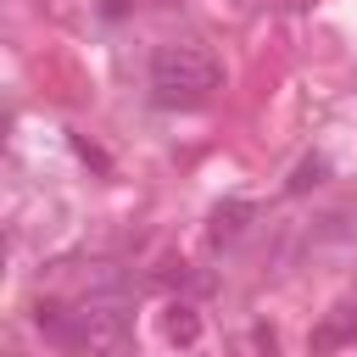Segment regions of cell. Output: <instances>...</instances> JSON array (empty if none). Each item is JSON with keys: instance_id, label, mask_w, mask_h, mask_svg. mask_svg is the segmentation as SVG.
<instances>
[{"instance_id": "3957f363", "label": "cell", "mask_w": 357, "mask_h": 357, "mask_svg": "<svg viewBox=\"0 0 357 357\" xmlns=\"http://www.w3.org/2000/svg\"><path fill=\"white\" fill-rule=\"evenodd\" d=\"M251 218H257V206H251V201H229V206H218V212H212V240H218V245L240 240Z\"/></svg>"}, {"instance_id": "7a4b0ae2", "label": "cell", "mask_w": 357, "mask_h": 357, "mask_svg": "<svg viewBox=\"0 0 357 357\" xmlns=\"http://www.w3.org/2000/svg\"><path fill=\"white\" fill-rule=\"evenodd\" d=\"M39 329L56 340V346H73V351H89V357H100V351H112V346H123V335H128V318L117 312V307H39Z\"/></svg>"}, {"instance_id": "5b68a950", "label": "cell", "mask_w": 357, "mask_h": 357, "mask_svg": "<svg viewBox=\"0 0 357 357\" xmlns=\"http://www.w3.org/2000/svg\"><path fill=\"white\" fill-rule=\"evenodd\" d=\"M318 178H324V162H318V156H307V162H301V167H296V178H290V190H296V195H301V190H312V184H318Z\"/></svg>"}, {"instance_id": "277c9868", "label": "cell", "mask_w": 357, "mask_h": 357, "mask_svg": "<svg viewBox=\"0 0 357 357\" xmlns=\"http://www.w3.org/2000/svg\"><path fill=\"white\" fill-rule=\"evenodd\" d=\"M167 340L173 346H195L201 340V318H195V307H167Z\"/></svg>"}, {"instance_id": "8992f818", "label": "cell", "mask_w": 357, "mask_h": 357, "mask_svg": "<svg viewBox=\"0 0 357 357\" xmlns=\"http://www.w3.org/2000/svg\"><path fill=\"white\" fill-rule=\"evenodd\" d=\"M351 324H357V312H351V307H340V318H335V324H329V329L318 335V346H335L340 335H351Z\"/></svg>"}, {"instance_id": "6da1fadb", "label": "cell", "mask_w": 357, "mask_h": 357, "mask_svg": "<svg viewBox=\"0 0 357 357\" xmlns=\"http://www.w3.org/2000/svg\"><path fill=\"white\" fill-rule=\"evenodd\" d=\"M223 84V67L206 45H162L151 56V89L162 106H201Z\"/></svg>"}]
</instances>
